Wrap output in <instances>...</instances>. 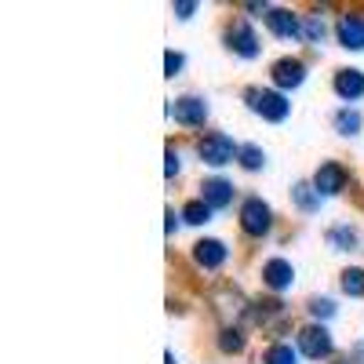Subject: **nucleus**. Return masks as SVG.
Here are the masks:
<instances>
[{"label": "nucleus", "mask_w": 364, "mask_h": 364, "mask_svg": "<svg viewBox=\"0 0 364 364\" xmlns=\"http://www.w3.org/2000/svg\"><path fill=\"white\" fill-rule=\"evenodd\" d=\"M343 291L346 295H364V269H346L343 273Z\"/></svg>", "instance_id": "4be33fe9"}, {"label": "nucleus", "mask_w": 364, "mask_h": 364, "mask_svg": "<svg viewBox=\"0 0 364 364\" xmlns=\"http://www.w3.org/2000/svg\"><path fill=\"white\" fill-rule=\"evenodd\" d=\"M336 95L346 99V102L360 99L364 95V73L360 70H339L336 73Z\"/></svg>", "instance_id": "ddd939ff"}, {"label": "nucleus", "mask_w": 364, "mask_h": 364, "mask_svg": "<svg viewBox=\"0 0 364 364\" xmlns=\"http://www.w3.org/2000/svg\"><path fill=\"white\" fill-rule=\"evenodd\" d=\"M314 190H317L321 197L343 193V190H346V168L336 164V161H324V164L317 168V175H314Z\"/></svg>", "instance_id": "39448f33"}, {"label": "nucleus", "mask_w": 364, "mask_h": 364, "mask_svg": "<svg viewBox=\"0 0 364 364\" xmlns=\"http://www.w3.org/2000/svg\"><path fill=\"white\" fill-rule=\"evenodd\" d=\"M269 77L281 91H288V87H299L302 80H306V66H302L299 58H281V63H273Z\"/></svg>", "instance_id": "6e6552de"}, {"label": "nucleus", "mask_w": 364, "mask_h": 364, "mask_svg": "<svg viewBox=\"0 0 364 364\" xmlns=\"http://www.w3.org/2000/svg\"><path fill=\"white\" fill-rule=\"evenodd\" d=\"M182 63H186V58H182L178 51H168V55H164V70H168V77H175V73L182 70Z\"/></svg>", "instance_id": "393cba45"}, {"label": "nucleus", "mask_w": 364, "mask_h": 364, "mask_svg": "<svg viewBox=\"0 0 364 364\" xmlns=\"http://www.w3.org/2000/svg\"><path fill=\"white\" fill-rule=\"evenodd\" d=\"M336 37H339L343 48H350V51H364V15H357V11L343 15L339 26H336Z\"/></svg>", "instance_id": "0eeeda50"}, {"label": "nucleus", "mask_w": 364, "mask_h": 364, "mask_svg": "<svg viewBox=\"0 0 364 364\" xmlns=\"http://www.w3.org/2000/svg\"><path fill=\"white\" fill-rule=\"evenodd\" d=\"M171 117L178 120L182 128H200L204 120H208V106H204V99L182 95V99H175V106H171Z\"/></svg>", "instance_id": "423d86ee"}, {"label": "nucleus", "mask_w": 364, "mask_h": 364, "mask_svg": "<svg viewBox=\"0 0 364 364\" xmlns=\"http://www.w3.org/2000/svg\"><path fill=\"white\" fill-rule=\"evenodd\" d=\"M324 33H328V26H324V18H321V15H310L306 22H302V37H306L310 44H321V41H324Z\"/></svg>", "instance_id": "412c9836"}, {"label": "nucleus", "mask_w": 364, "mask_h": 364, "mask_svg": "<svg viewBox=\"0 0 364 364\" xmlns=\"http://www.w3.org/2000/svg\"><path fill=\"white\" fill-rule=\"evenodd\" d=\"M197 154H200V161H204V164L223 168V164H233V157L240 154V149L233 146V139H230V135L211 132V135H204V139L197 142Z\"/></svg>", "instance_id": "f257e3e1"}, {"label": "nucleus", "mask_w": 364, "mask_h": 364, "mask_svg": "<svg viewBox=\"0 0 364 364\" xmlns=\"http://www.w3.org/2000/svg\"><path fill=\"white\" fill-rule=\"evenodd\" d=\"M262 281H266L273 291H284V288H291V281H295V269H291V262H284V259H269V262L262 266Z\"/></svg>", "instance_id": "f8f14e48"}, {"label": "nucleus", "mask_w": 364, "mask_h": 364, "mask_svg": "<svg viewBox=\"0 0 364 364\" xmlns=\"http://www.w3.org/2000/svg\"><path fill=\"white\" fill-rule=\"evenodd\" d=\"M193 262L197 266H204V269H219L223 262H226V245L223 240H197L193 245Z\"/></svg>", "instance_id": "9d476101"}, {"label": "nucleus", "mask_w": 364, "mask_h": 364, "mask_svg": "<svg viewBox=\"0 0 364 364\" xmlns=\"http://www.w3.org/2000/svg\"><path fill=\"white\" fill-rule=\"evenodd\" d=\"M200 200L215 211V208H230L233 204V186L226 178H208L204 186H200Z\"/></svg>", "instance_id": "9b49d317"}, {"label": "nucleus", "mask_w": 364, "mask_h": 364, "mask_svg": "<svg viewBox=\"0 0 364 364\" xmlns=\"http://www.w3.org/2000/svg\"><path fill=\"white\" fill-rule=\"evenodd\" d=\"M336 132L357 135V132H360V113H357V109H339V113H336Z\"/></svg>", "instance_id": "f3484780"}, {"label": "nucleus", "mask_w": 364, "mask_h": 364, "mask_svg": "<svg viewBox=\"0 0 364 364\" xmlns=\"http://www.w3.org/2000/svg\"><path fill=\"white\" fill-rule=\"evenodd\" d=\"M182 219L193 223V226H204V223L211 219V208H208L204 200H190L186 208H182Z\"/></svg>", "instance_id": "a211bd4d"}, {"label": "nucleus", "mask_w": 364, "mask_h": 364, "mask_svg": "<svg viewBox=\"0 0 364 364\" xmlns=\"http://www.w3.org/2000/svg\"><path fill=\"white\" fill-rule=\"evenodd\" d=\"M248 106H252L262 120H273V124H277V120H284L288 109H291V102L281 95V91H262V87H252V91H248Z\"/></svg>", "instance_id": "f03ea898"}, {"label": "nucleus", "mask_w": 364, "mask_h": 364, "mask_svg": "<svg viewBox=\"0 0 364 364\" xmlns=\"http://www.w3.org/2000/svg\"><path fill=\"white\" fill-rule=\"evenodd\" d=\"M193 8H197V4H175L178 18H190V15H193Z\"/></svg>", "instance_id": "bb28decb"}, {"label": "nucleus", "mask_w": 364, "mask_h": 364, "mask_svg": "<svg viewBox=\"0 0 364 364\" xmlns=\"http://www.w3.org/2000/svg\"><path fill=\"white\" fill-rule=\"evenodd\" d=\"M269 226H273L269 204H262L259 197H248L245 204H240V230H245L248 237H262V233H269Z\"/></svg>", "instance_id": "7ed1b4c3"}, {"label": "nucleus", "mask_w": 364, "mask_h": 364, "mask_svg": "<svg viewBox=\"0 0 364 364\" xmlns=\"http://www.w3.org/2000/svg\"><path fill=\"white\" fill-rule=\"evenodd\" d=\"M219 350L223 353H240V350H245V331H240V328H226L219 336Z\"/></svg>", "instance_id": "6ab92c4d"}, {"label": "nucleus", "mask_w": 364, "mask_h": 364, "mask_svg": "<svg viewBox=\"0 0 364 364\" xmlns=\"http://www.w3.org/2000/svg\"><path fill=\"white\" fill-rule=\"evenodd\" d=\"M291 200L302 208V211H317L321 208V193L314 186H306V182H299V186L291 190Z\"/></svg>", "instance_id": "dca6fc26"}, {"label": "nucleus", "mask_w": 364, "mask_h": 364, "mask_svg": "<svg viewBox=\"0 0 364 364\" xmlns=\"http://www.w3.org/2000/svg\"><path fill=\"white\" fill-rule=\"evenodd\" d=\"M310 314L314 317H331V314H336V302H331V299H314L310 302Z\"/></svg>", "instance_id": "b1692460"}, {"label": "nucleus", "mask_w": 364, "mask_h": 364, "mask_svg": "<svg viewBox=\"0 0 364 364\" xmlns=\"http://www.w3.org/2000/svg\"><path fill=\"white\" fill-rule=\"evenodd\" d=\"M328 240H331V245H339V248H357V233L350 226H336L328 233Z\"/></svg>", "instance_id": "5701e85b"}, {"label": "nucleus", "mask_w": 364, "mask_h": 364, "mask_svg": "<svg viewBox=\"0 0 364 364\" xmlns=\"http://www.w3.org/2000/svg\"><path fill=\"white\" fill-rule=\"evenodd\" d=\"M226 44H230V51L245 55V58H255V55H259V41H255V33H252V26H245V22H233V26L226 29Z\"/></svg>", "instance_id": "1a4fd4ad"}, {"label": "nucleus", "mask_w": 364, "mask_h": 364, "mask_svg": "<svg viewBox=\"0 0 364 364\" xmlns=\"http://www.w3.org/2000/svg\"><path fill=\"white\" fill-rule=\"evenodd\" d=\"M164 175H168V178L178 175V154H175V149H168V168H164Z\"/></svg>", "instance_id": "a878e982"}, {"label": "nucleus", "mask_w": 364, "mask_h": 364, "mask_svg": "<svg viewBox=\"0 0 364 364\" xmlns=\"http://www.w3.org/2000/svg\"><path fill=\"white\" fill-rule=\"evenodd\" d=\"M237 161H240V168H248V171H259V168H262V161H266V154H262L259 146H240Z\"/></svg>", "instance_id": "aec40b11"}, {"label": "nucleus", "mask_w": 364, "mask_h": 364, "mask_svg": "<svg viewBox=\"0 0 364 364\" xmlns=\"http://www.w3.org/2000/svg\"><path fill=\"white\" fill-rule=\"evenodd\" d=\"M299 350L306 353L310 360H324V357H331V336H328V328H321V324H306L299 331Z\"/></svg>", "instance_id": "20e7f679"}, {"label": "nucleus", "mask_w": 364, "mask_h": 364, "mask_svg": "<svg viewBox=\"0 0 364 364\" xmlns=\"http://www.w3.org/2000/svg\"><path fill=\"white\" fill-rule=\"evenodd\" d=\"M262 364H299V353H295L288 343H273V346L262 353Z\"/></svg>", "instance_id": "2eb2a0df"}, {"label": "nucleus", "mask_w": 364, "mask_h": 364, "mask_svg": "<svg viewBox=\"0 0 364 364\" xmlns=\"http://www.w3.org/2000/svg\"><path fill=\"white\" fill-rule=\"evenodd\" d=\"M266 26H269L277 37H299V33H302L299 18H295L291 11H284V8H269V11H266Z\"/></svg>", "instance_id": "4468645a"}]
</instances>
